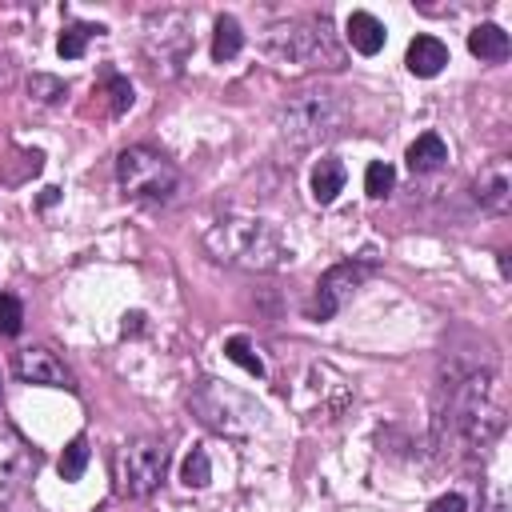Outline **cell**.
<instances>
[{
	"instance_id": "6da1fadb",
	"label": "cell",
	"mask_w": 512,
	"mask_h": 512,
	"mask_svg": "<svg viewBox=\"0 0 512 512\" xmlns=\"http://www.w3.org/2000/svg\"><path fill=\"white\" fill-rule=\"evenodd\" d=\"M504 396L500 380L488 368H452L436 388L432 444L436 452L476 456L504 432Z\"/></svg>"
},
{
	"instance_id": "7a4b0ae2",
	"label": "cell",
	"mask_w": 512,
	"mask_h": 512,
	"mask_svg": "<svg viewBox=\"0 0 512 512\" xmlns=\"http://www.w3.org/2000/svg\"><path fill=\"white\" fill-rule=\"evenodd\" d=\"M204 248L216 264L244 268V272H280L292 268L296 252L280 236L276 224L248 216V212H224L204 228Z\"/></svg>"
},
{
	"instance_id": "3957f363",
	"label": "cell",
	"mask_w": 512,
	"mask_h": 512,
	"mask_svg": "<svg viewBox=\"0 0 512 512\" xmlns=\"http://www.w3.org/2000/svg\"><path fill=\"white\" fill-rule=\"evenodd\" d=\"M348 120H352L348 100L336 88L312 84V88L284 96V104L276 108V136L288 148H316V144L340 136L348 128Z\"/></svg>"
},
{
	"instance_id": "277c9868",
	"label": "cell",
	"mask_w": 512,
	"mask_h": 512,
	"mask_svg": "<svg viewBox=\"0 0 512 512\" xmlns=\"http://www.w3.org/2000/svg\"><path fill=\"white\" fill-rule=\"evenodd\" d=\"M260 48L280 68H340L344 60L324 20H280L264 32Z\"/></svg>"
},
{
	"instance_id": "5b68a950",
	"label": "cell",
	"mask_w": 512,
	"mask_h": 512,
	"mask_svg": "<svg viewBox=\"0 0 512 512\" xmlns=\"http://www.w3.org/2000/svg\"><path fill=\"white\" fill-rule=\"evenodd\" d=\"M188 408L204 428H212L228 440H248L264 428V408L252 396H244L240 388L220 384V380H200L188 396Z\"/></svg>"
},
{
	"instance_id": "8992f818",
	"label": "cell",
	"mask_w": 512,
	"mask_h": 512,
	"mask_svg": "<svg viewBox=\"0 0 512 512\" xmlns=\"http://www.w3.org/2000/svg\"><path fill=\"white\" fill-rule=\"evenodd\" d=\"M116 180H120L124 196L140 200V204H172L180 196L176 164L148 144H132L116 156Z\"/></svg>"
},
{
	"instance_id": "52a82bcc",
	"label": "cell",
	"mask_w": 512,
	"mask_h": 512,
	"mask_svg": "<svg viewBox=\"0 0 512 512\" xmlns=\"http://www.w3.org/2000/svg\"><path fill=\"white\" fill-rule=\"evenodd\" d=\"M164 476H168V448L160 440L136 436V440H124L112 456V480L124 500L152 496L164 484Z\"/></svg>"
},
{
	"instance_id": "ba28073f",
	"label": "cell",
	"mask_w": 512,
	"mask_h": 512,
	"mask_svg": "<svg viewBox=\"0 0 512 512\" xmlns=\"http://www.w3.org/2000/svg\"><path fill=\"white\" fill-rule=\"evenodd\" d=\"M144 52L156 68L180 72L192 52V16L180 8H160L144 20Z\"/></svg>"
},
{
	"instance_id": "9c48e42d",
	"label": "cell",
	"mask_w": 512,
	"mask_h": 512,
	"mask_svg": "<svg viewBox=\"0 0 512 512\" xmlns=\"http://www.w3.org/2000/svg\"><path fill=\"white\" fill-rule=\"evenodd\" d=\"M368 272H372V252H364L360 260L332 264V268L320 276V284H316V296H312V304H308V316H312V320H332V316L344 308V300H352V292L368 280Z\"/></svg>"
},
{
	"instance_id": "30bf717a",
	"label": "cell",
	"mask_w": 512,
	"mask_h": 512,
	"mask_svg": "<svg viewBox=\"0 0 512 512\" xmlns=\"http://www.w3.org/2000/svg\"><path fill=\"white\" fill-rule=\"evenodd\" d=\"M36 448L8 424V420H0V512L20 496V488H24V480L32 476V468H36Z\"/></svg>"
},
{
	"instance_id": "8fae6325",
	"label": "cell",
	"mask_w": 512,
	"mask_h": 512,
	"mask_svg": "<svg viewBox=\"0 0 512 512\" xmlns=\"http://www.w3.org/2000/svg\"><path fill=\"white\" fill-rule=\"evenodd\" d=\"M320 368L324 364H312L308 368V380H304V392H308V416L312 420H336L348 404H352V388H348V380L336 372V368H328V384H320Z\"/></svg>"
},
{
	"instance_id": "7c38bea8",
	"label": "cell",
	"mask_w": 512,
	"mask_h": 512,
	"mask_svg": "<svg viewBox=\"0 0 512 512\" xmlns=\"http://www.w3.org/2000/svg\"><path fill=\"white\" fill-rule=\"evenodd\" d=\"M12 372L24 384H44V388H76L72 372L64 368V360L52 348H20L12 360Z\"/></svg>"
},
{
	"instance_id": "4fadbf2b",
	"label": "cell",
	"mask_w": 512,
	"mask_h": 512,
	"mask_svg": "<svg viewBox=\"0 0 512 512\" xmlns=\"http://www.w3.org/2000/svg\"><path fill=\"white\" fill-rule=\"evenodd\" d=\"M472 196H476V204H480L484 212H492V216L508 212V208H512V164H508L504 156L488 160V164L480 168L476 184H472Z\"/></svg>"
},
{
	"instance_id": "5bb4252c",
	"label": "cell",
	"mask_w": 512,
	"mask_h": 512,
	"mask_svg": "<svg viewBox=\"0 0 512 512\" xmlns=\"http://www.w3.org/2000/svg\"><path fill=\"white\" fill-rule=\"evenodd\" d=\"M404 64H408V72L412 76H436V72H444V64H448V48H444V40H436V36H416L412 44H408V52H404Z\"/></svg>"
},
{
	"instance_id": "9a60e30c",
	"label": "cell",
	"mask_w": 512,
	"mask_h": 512,
	"mask_svg": "<svg viewBox=\"0 0 512 512\" xmlns=\"http://www.w3.org/2000/svg\"><path fill=\"white\" fill-rule=\"evenodd\" d=\"M384 40H388V32H384V24L372 12H352L348 16V44L360 56H376L384 48Z\"/></svg>"
},
{
	"instance_id": "2e32d148",
	"label": "cell",
	"mask_w": 512,
	"mask_h": 512,
	"mask_svg": "<svg viewBox=\"0 0 512 512\" xmlns=\"http://www.w3.org/2000/svg\"><path fill=\"white\" fill-rule=\"evenodd\" d=\"M468 48H472V56H480L488 64H500L512 52V40H508V32L500 24H476L468 32Z\"/></svg>"
},
{
	"instance_id": "e0dca14e",
	"label": "cell",
	"mask_w": 512,
	"mask_h": 512,
	"mask_svg": "<svg viewBox=\"0 0 512 512\" xmlns=\"http://www.w3.org/2000/svg\"><path fill=\"white\" fill-rule=\"evenodd\" d=\"M344 180H348V172H344V164L336 156L316 160V168H312V200L316 204H332L344 192Z\"/></svg>"
},
{
	"instance_id": "ac0fdd59",
	"label": "cell",
	"mask_w": 512,
	"mask_h": 512,
	"mask_svg": "<svg viewBox=\"0 0 512 512\" xmlns=\"http://www.w3.org/2000/svg\"><path fill=\"white\" fill-rule=\"evenodd\" d=\"M404 160H408L412 172H436V168L448 160V144H444L436 132H424V136H416V140L408 144Z\"/></svg>"
},
{
	"instance_id": "d6986e66",
	"label": "cell",
	"mask_w": 512,
	"mask_h": 512,
	"mask_svg": "<svg viewBox=\"0 0 512 512\" xmlns=\"http://www.w3.org/2000/svg\"><path fill=\"white\" fill-rule=\"evenodd\" d=\"M240 48H244V32H240L236 16H220L216 20V32H212V60L216 64H228V60L240 56Z\"/></svg>"
},
{
	"instance_id": "ffe728a7",
	"label": "cell",
	"mask_w": 512,
	"mask_h": 512,
	"mask_svg": "<svg viewBox=\"0 0 512 512\" xmlns=\"http://www.w3.org/2000/svg\"><path fill=\"white\" fill-rule=\"evenodd\" d=\"M92 32H104V28H92V24H68V28L60 32V40H56V52H60L64 60H80L84 48H88V40H92Z\"/></svg>"
},
{
	"instance_id": "44dd1931",
	"label": "cell",
	"mask_w": 512,
	"mask_h": 512,
	"mask_svg": "<svg viewBox=\"0 0 512 512\" xmlns=\"http://www.w3.org/2000/svg\"><path fill=\"white\" fill-rule=\"evenodd\" d=\"M88 468V440L84 436H72L60 452V480H80Z\"/></svg>"
},
{
	"instance_id": "7402d4cb",
	"label": "cell",
	"mask_w": 512,
	"mask_h": 512,
	"mask_svg": "<svg viewBox=\"0 0 512 512\" xmlns=\"http://www.w3.org/2000/svg\"><path fill=\"white\" fill-rule=\"evenodd\" d=\"M28 96H32L36 104H60V100L68 96V84L56 80V76H48V72H32V76H28Z\"/></svg>"
},
{
	"instance_id": "603a6c76",
	"label": "cell",
	"mask_w": 512,
	"mask_h": 512,
	"mask_svg": "<svg viewBox=\"0 0 512 512\" xmlns=\"http://www.w3.org/2000/svg\"><path fill=\"white\" fill-rule=\"evenodd\" d=\"M180 480H184L188 488H204V484L212 480V460H208L204 448H192V452L180 460Z\"/></svg>"
},
{
	"instance_id": "cb8c5ba5",
	"label": "cell",
	"mask_w": 512,
	"mask_h": 512,
	"mask_svg": "<svg viewBox=\"0 0 512 512\" xmlns=\"http://www.w3.org/2000/svg\"><path fill=\"white\" fill-rule=\"evenodd\" d=\"M392 184H396V168H392L388 160H372V164L364 168V192H368L372 200L388 196V192H392Z\"/></svg>"
},
{
	"instance_id": "d4e9b609",
	"label": "cell",
	"mask_w": 512,
	"mask_h": 512,
	"mask_svg": "<svg viewBox=\"0 0 512 512\" xmlns=\"http://www.w3.org/2000/svg\"><path fill=\"white\" fill-rule=\"evenodd\" d=\"M224 356H228L232 364H240L248 376H264V360L252 352V344H248L244 336H232V340H224Z\"/></svg>"
},
{
	"instance_id": "484cf974",
	"label": "cell",
	"mask_w": 512,
	"mask_h": 512,
	"mask_svg": "<svg viewBox=\"0 0 512 512\" xmlns=\"http://www.w3.org/2000/svg\"><path fill=\"white\" fill-rule=\"evenodd\" d=\"M24 328V304L12 292H0V336H16Z\"/></svg>"
},
{
	"instance_id": "4316f807",
	"label": "cell",
	"mask_w": 512,
	"mask_h": 512,
	"mask_svg": "<svg viewBox=\"0 0 512 512\" xmlns=\"http://www.w3.org/2000/svg\"><path fill=\"white\" fill-rule=\"evenodd\" d=\"M108 96H112V112H128L132 108V84L124 76H108Z\"/></svg>"
},
{
	"instance_id": "83f0119b",
	"label": "cell",
	"mask_w": 512,
	"mask_h": 512,
	"mask_svg": "<svg viewBox=\"0 0 512 512\" xmlns=\"http://www.w3.org/2000/svg\"><path fill=\"white\" fill-rule=\"evenodd\" d=\"M428 512H468V500H464L460 492H448V496L432 500V508H428Z\"/></svg>"
},
{
	"instance_id": "f1b7e54d",
	"label": "cell",
	"mask_w": 512,
	"mask_h": 512,
	"mask_svg": "<svg viewBox=\"0 0 512 512\" xmlns=\"http://www.w3.org/2000/svg\"><path fill=\"white\" fill-rule=\"evenodd\" d=\"M140 320H144L140 312H132V316H124V332H140Z\"/></svg>"
}]
</instances>
